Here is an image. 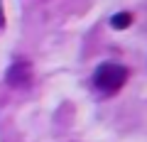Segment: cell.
<instances>
[{"instance_id":"277c9868","label":"cell","mask_w":147,"mask_h":142,"mask_svg":"<svg viewBox=\"0 0 147 142\" xmlns=\"http://www.w3.org/2000/svg\"><path fill=\"white\" fill-rule=\"evenodd\" d=\"M0 25H3V10H0Z\"/></svg>"},{"instance_id":"6da1fadb","label":"cell","mask_w":147,"mask_h":142,"mask_svg":"<svg viewBox=\"0 0 147 142\" xmlns=\"http://www.w3.org/2000/svg\"><path fill=\"white\" fill-rule=\"evenodd\" d=\"M127 81V69L120 66V64H100L98 69H96V74H93V83L96 88L100 91V93L110 96V93H115V91H120L123 86H125Z\"/></svg>"},{"instance_id":"7a4b0ae2","label":"cell","mask_w":147,"mask_h":142,"mask_svg":"<svg viewBox=\"0 0 147 142\" xmlns=\"http://www.w3.org/2000/svg\"><path fill=\"white\" fill-rule=\"evenodd\" d=\"M32 79V69L27 61H15L10 69H7V83L12 88H25Z\"/></svg>"},{"instance_id":"3957f363","label":"cell","mask_w":147,"mask_h":142,"mask_svg":"<svg viewBox=\"0 0 147 142\" xmlns=\"http://www.w3.org/2000/svg\"><path fill=\"white\" fill-rule=\"evenodd\" d=\"M130 22H132V15H130V12H118V15L110 20V25L115 27V30H125Z\"/></svg>"}]
</instances>
